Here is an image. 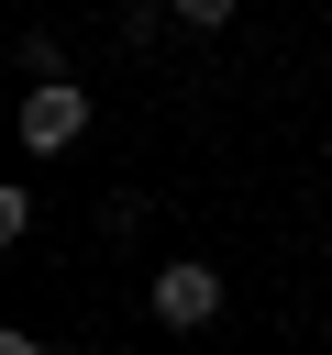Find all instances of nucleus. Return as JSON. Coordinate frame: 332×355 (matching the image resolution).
Returning a JSON list of instances; mask_svg holds the SVG:
<instances>
[{
	"mask_svg": "<svg viewBox=\"0 0 332 355\" xmlns=\"http://www.w3.org/2000/svg\"><path fill=\"white\" fill-rule=\"evenodd\" d=\"M77 133H89V100H77V78H33V89H22V144H33V155H66Z\"/></svg>",
	"mask_w": 332,
	"mask_h": 355,
	"instance_id": "f257e3e1",
	"label": "nucleus"
},
{
	"mask_svg": "<svg viewBox=\"0 0 332 355\" xmlns=\"http://www.w3.org/2000/svg\"><path fill=\"white\" fill-rule=\"evenodd\" d=\"M210 311H221V277H210L199 255H177V266H155V322H166V333H199Z\"/></svg>",
	"mask_w": 332,
	"mask_h": 355,
	"instance_id": "f03ea898",
	"label": "nucleus"
},
{
	"mask_svg": "<svg viewBox=\"0 0 332 355\" xmlns=\"http://www.w3.org/2000/svg\"><path fill=\"white\" fill-rule=\"evenodd\" d=\"M166 11H177V22H188V33H221V22H232V11H243V0H166Z\"/></svg>",
	"mask_w": 332,
	"mask_h": 355,
	"instance_id": "7ed1b4c3",
	"label": "nucleus"
},
{
	"mask_svg": "<svg viewBox=\"0 0 332 355\" xmlns=\"http://www.w3.org/2000/svg\"><path fill=\"white\" fill-rule=\"evenodd\" d=\"M0 355H44V344H33V333H0Z\"/></svg>",
	"mask_w": 332,
	"mask_h": 355,
	"instance_id": "20e7f679",
	"label": "nucleus"
}]
</instances>
